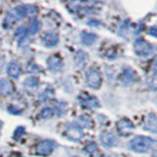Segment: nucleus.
<instances>
[{
  "label": "nucleus",
  "instance_id": "nucleus-1",
  "mask_svg": "<svg viewBox=\"0 0 157 157\" xmlns=\"http://www.w3.org/2000/svg\"><path fill=\"white\" fill-rule=\"evenodd\" d=\"M155 144V140L147 136H137L134 137L129 144L130 149L137 153H145L150 151Z\"/></svg>",
  "mask_w": 157,
  "mask_h": 157
},
{
  "label": "nucleus",
  "instance_id": "nucleus-2",
  "mask_svg": "<svg viewBox=\"0 0 157 157\" xmlns=\"http://www.w3.org/2000/svg\"><path fill=\"white\" fill-rule=\"evenodd\" d=\"M26 16H28L27 5H20V6L13 8L4 19V21H3L4 29H11L17 22L21 21V20H23Z\"/></svg>",
  "mask_w": 157,
  "mask_h": 157
},
{
  "label": "nucleus",
  "instance_id": "nucleus-3",
  "mask_svg": "<svg viewBox=\"0 0 157 157\" xmlns=\"http://www.w3.org/2000/svg\"><path fill=\"white\" fill-rule=\"evenodd\" d=\"M134 50L136 55L140 57H147L153 52V47L144 39H136L134 43Z\"/></svg>",
  "mask_w": 157,
  "mask_h": 157
},
{
  "label": "nucleus",
  "instance_id": "nucleus-4",
  "mask_svg": "<svg viewBox=\"0 0 157 157\" xmlns=\"http://www.w3.org/2000/svg\"><path fill=\"white\" fill-rule=\"evenodd\" d=\"M101 76L95 68H90L86 73V83L93 90H98L101 86Z\"/></svg>",
  "mask_w": 157,
  "mask_h": 157
},
{
  "label": "nucleus",
  "instance_id": "nucleus-5",
  "mask_svg": "<svg viewBox=\"0 0 157 157\" xmlns=\"http://www.w3.org/2000/svg\"><path fill=\"white\" fill-rule=\"evenodd\" d=\"M117 130L121 136H128L134 132L135 126L129 119H127V118H123V119L119 120L117 123Z\"/></svg>",
  "mask_w": 157,
  "mask_h": 157
},
{
  "label": "nucleus",
  "instance_id": "nucleus-6",
  "mask_svg": "<svg viewBox=\"0 0 157 157\" xmlns=\"http://www.w3.org/2000/svg\"><path fill=\"white\" fill-rule=\"evenodd\" d=\"M78 100L81 104L87 108V109H95V108L99 107V102L94 96H91L87 93H82V94L78 97Z\"/></svg>",
  "mask_w": 157,
  "mask_h": 157
},
{
  "label": "nucleus",
  "instance_id": "nucleus-7",
  "mask_svg": "<svg viewBox=\"0 0 157 157\" xmlns=\"http://www.w3.org/2000/svg\"><path fill=\"white\" fill-rule=\"evenodd\" d=\"M56 144L52 140H43L36 145V153L40 156H47L55 149Z\"/></svg>",
  "mask_w": 157,
  "mask_h": 157
},
{
  "label": "nucleus",
  "instance_id": "nucleus-8",
  "mask_svg": "<svg viewBox=\"0 0 157 157\" xmlns=\"http://www.w3.org/2000/svg\"><path fill=\"white\" fill-rule=\"evenodd\" d=\"M136 78H137L136 73L135 72V70H132L130 67L125 68L120 76V81L124 86L132 85L136 81Z\"/></svg>",
  "mask_w": 157,
  "mask_h": 157
},
{
  "label": "nucleus",
  "instance_id": "nucleus-9",
  "mask_svg": "<svg viewBox=\"0 0 157 157\" xmlns=\"http://www.w3.org/2000/svg\"><path fill=\"white\" fill-rule=\"evenodd\" d=\"M66 136L69 140L73 141H80L83 137V131L76 124H72L67 128Z\"/></svg>",
  "mask_w": 157,
  "mask_h": 157
},
{
  "label": "nucleus",
  "instance_id": "nucleus-10",
  "mask_svg": "<svg viewBox=\"0 0 157 157\" xmlns=\"http://www.w3.org/2000/svg\"><path fill=\"white\" fill-rule=\"evenodd\" d=\"M100 142L103 146L105 147H113L118 144V140L115 136L114 134H112L111 132H102L99 136Z\"/></svg>",
  "mask_w": 157,
  "mask_h": 157
},
{
  "label": "nucleus",
  "instance_id": "nucleus-11",
  "mask_svg": "<svg viewBox=\"0 0 157 157\" xmlns=\"http://www.w3.org/2000/svg\"><path fill=\"white\" fill-rule=\"evenodd\" d=\"M47 66L49 70H51L54 73L60 72L63 67V61L59 56L52 55L47 59Z\"/></svg>",
  "mask_w": 157,
  "mask_h": 157
},
{
  "label": "nucleus",
  "instance_id": "nucleus-12",
  "mask_svg": "<svg viewBox=\"0 0 157 157\" xmlns=\"http://www.w3.org/2000/svg\"><path fill=\"white\" fill-rule=\"evenodd\" d=\"M14 91V85L7 78H0V94L3 96L10 95Z\"/></svg>",
  "mask_w": 157,
  "mask_h": 157
},
{
  "label": "nucleus",
  "instance_id": "nucleus-13",
  "mask_svg": "<svg viewBox=\"0 0 157 157\" xmlns=\"http://www.w3.org/2000/svg\"><path fill=\"white\" fill-rule=\"evenodd\" d=\"M142 128L145 131H148L153 132V134H156V128H157V123H156V116L155 114H150L148 115L142 124Z\"/></svg>",
  "mask_w": 157,
  "mask_h": 157
},
{
  "label": "nucleus",
  "instance_id": "nucleus-14",
  "mask_svg": "<svg viewBox=\"0 0 157 157\" xmlns=\"http://www.w3.org/2000/svg\"><path fill=\"white\" fill-rule=\"evenodd\" d=\"M43 44L45 45L46 47H53L55 46L56 44L59 41V37H58V34L55 33H46L45 36H43Z\"/></svg>",
  "mask_w": 157,
  "mask_h": 157
},
{
  "label": "nucleus",
  "instance_id": "nucleus-15",
  "mask_svg": "<svg viewBox=\"0 0 157 157\" xmlns=\"http://www.w3.org/2000/svg\"><path fill=\"white\" fill-rule=\"evenodd\" d=\"M77 124L80 128H86V129H92L93 128V121L87 115H82L77 119Z\"/></svg>",
  "mask_w": 157,
  "mask_h": 157
},
{
  "label": "nucleus",
  "instance_id": "nucleus-16",
  "mask_svg": "<svg viewBox=\"0 0 157 157\" xmlns=\"http://www.w3.org/2000/svg\"><path fill=\"white\" fill-rule=\"evenodd\" d=\"M8 75L13 78H18L20 77V74H21V67H20L18 62H11L8 66Z\"/></svg>",
  "mask_w": 157,
  "mask_h": 157
},
{
  "label": "nucleus",
  "instance_id": "nucleus-17",
  "mask_svg": "<svg viewBox=\"0 0 157 157\" xmlns=\"http://www.w3.org/2000/svg\"><path fill=\"white\" fill-rule=\"evenodd\" d=\"M81 37H82V41L85 45H91V44H93L96 41V38H97L96 34L91 33H86V32H83L82 33Z\"/></svg>",
  "mask_w": 157,
  "mask_h": 157
},
{
  "label": "nucleus",
  "instance_id": "nucleus-18",
  "mask_svg": "<svg viewBox=\"0 0 157 157\" xmlns=\"http://www.w3.org/2000/svg\"><path fill=\"white\" fill-rule=\"evenodd\" d=\"M23 86L28 88V90H36L39 86V81L37 78H34V77H32V78H27L26 81L23 82Z\"/></svg>",
  "mask_w": 157,
  "mask_h": 157
},
{
  "label": "nucleus",
  "instance_id": "nucleus-19",
  "mask_svg": "<svg viewBox=\"0 0 157 157\" xmlns=\"http://www.w3.org/2000/svg\"><path fill=\"white\" fill-rule=\"evenodd\" d=\"M86 54L82 51H78L76 54V58H75V62H76V66L78 69H82L86 64Z\"/></svg>",
  "mask_w": 157,
  "mask_h": 157
},
{
  "label": "nucleus",
  "instance_id": "nucleus-20",
  "mask_svg": "<svg viewBox=\"0 0 157 157\" xmlns=\"http://www.w3.org/2000/svg\"><path fill=\"white\" fill-rule=\"evenodd\" d=\"M29 34V29L27 27H20L15 33L14 36L18 38V40H22V39L26 38V36Z\"/></svg>",
  "mask_w": 157,
  "mask_h": 157
},
{
  "label": "nucleus",
  "instance_id": "nucleus-21",
  "mask_svg": "<svg viewBox=\"0 0 157 157\" xmlns=\"http://www.w3.org/2000/svg\"><path fill=\"white\" fill-rule=\"evenodd\" d=\"M39 29H40V23L39 21H37L36 19H33L31 21V25H29V33H32V34H36Z\"/></svg>",
  "mask_w": 157,
  "mask_h": 157
},
{
  "label": "nucleus",
  "instance_id": "nucleus-22",
  "mask_svg": "<svg viewBox=\"0 0 157 157\" xmlns=\"http://www.w3.org/2000/svg\"><path fill=\"white\" fill-rule=\"evenodd\" d=\"M53 96H54V91L51 90V88H46V90L40 94V96H39V99L43 102H45V101L52 99Z\"/></svg>",
  "mask_w": 157,
  "mask_h": 157
},
{
  "label": "nucleus",
  "instance_id": "nucleus-23",
  "mask_svg": "<svg viewBox=\"0 0 157 157\" xmlns=\"http://www.w3.org/2000/svg\"><path fill=\"white\" fill-rule=\"evenodd\" d=\"M66 109H67L66 103L63 102V101H59L56 103V105H55V114L57 116H61L66 112Z\"/></svg>",
  "mask_w": 157,
  "mask_h": 157
},
{
  "label": "nucleus",
  "instance_id": "nucleus-24",
  "mask_svg": "<svg viewBox=\"0 0 157 157\" xmlns=\"http://www.w3.org/2000/svg\"><path fill=\"white\" fill-rule=\"evenodd\" d=\"M85 151L88 154H92V153H95L97 151V145L94 141H90L87 142L85 146Z\"/></svg>",
  "mask_w": 157,
  "mask_h": 157
},
{
  "label": "nucleus",
  "instance_id": "nucleus-25",
  "mask_svg": "<svg viewBox=\"0 0 157 157\" xmlns=\"http://www.w3.org/2000/svg\"><path fill=\"white\" fill-rule=\"evenodd\" d=\"M39 115H40V117L42 118V119H49V118H51L53 115V110L49 107H45L41 110Z\"/></svg>",
  "mask_w": 157,
  "mask_h": 157
},
{
  "label": "nucleus",
  "instance_id": "nucleus-26",
  "mask_svg": "<svg viewBox=\"0 0 157 157\" xmlns=\"http://www.w3.org/2000/svg\"><path fill=\"white\" fill-rule=\"evenodd\" d=\"M25 128L24 127H18L16 130H15V135H14V139L15 140H20L21 136L25 134Z\"/></svg>",
  "mask_w": 157,
  "mask_h": 157
},
{
  "label": "nucleus",
  "instance_id": "nucleus-27",
  "mask_svg": "<svg viewBox=\"0 0 157 157\" xmlns=\"http://www.w3.org/2000/svg\"><path fill=\"white\" fill-rule=\"evenodd\" d=\"M41 69L40 67H38L37 65H36L34 63H31L28 66V72L29 73H34V72H39Z\"/></svg>",
  "mask_w": 157,
  "mask_h": 157
},
{
  "label": "nucleus",
  "instance_id": "nucleus-28",
  "mask_svg": "<svg viewBox=\"0 0 157 157\" xmlns=\"http://www.w3.org/2000/svg\"><path fill=\"white\" fill-rule=\"evenodd\" d=\"M27 9H28V15H36V8L34 6H32V5H27Z\"/></svg>",
  "mask_w": 157,
  "mask_h": 157
},
{
  "label": "nucleus",
  "instance_id": "nucleus-29",
  "mask_svg": "<svg viewBox=\"0 0 157 157\" xmlns=\"http://www.w3.org/2000/svg\"><path fill=\"white\" fill-rule=\"evenodd\" d=\"M148 34H151L152 36H156V28L155 27H152L149 31H148Z\"/></svg>",
  "mask_w": 157,
  "mask_h": 157
},
{
  "label": "nucleus",
  "instance_id": "nucleus-30",
  "mask_svg": "<svg viewBox=\"0 0 157 157\" xmlns=\"http://www.w3.org/2000/svg\"><path fill=\"white\" fill-rule=\"evenodd\" d=\"M3 66H4V58L3 57H0V72L2 71Z\"/></svg>",
  "mask_w": 157,
  "mask_h": 157
},
{
  "label": "nucleus",
  "instance_id": "nucleus-31",
  "mask_svg": "<svg viewBox=\"0 0 157 157\" xmlns=\"http://www.w3.org/2000/svg\"><path fill=\"white\" fill-rule=\"evenodd\" d=\"M96 157H108V156H105V155H100V156H96Z\"/></svg>",
  "mask_w": 157,
  "mask_h": 157
},
{
  "label": "nucleus",
  "instance_id": "nucleus-32",
  "mask_svg": "<svg viewBox=\"0 0 157 157\" xmlns=\"http://www.w3.org/2000/svg\"><path fill=\"white\" fill-rule=\"evenodd\" d=\"M1 125H2V123L0 122V130H1Z\"/></svg>",
  "mask_w": 157,
  "mask_h": 157
},
{
  "label": "nucleus",
  "instance_id": "nucleus-33",
  "mask_svg": "<svg viewBox=\"0 0 157 157\" xmlns=\"http://www.w3.org/2000/svg\"><path fill=\"white\" fill-rule=\"evenodd\" d=\"M74 157H77V156H74Z\"/></svg>",
  "mask_w": 157,
  "mask_h": 157
}]
</instances>
